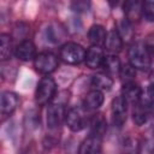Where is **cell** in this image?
<instances>
[{
    "mask_svg": "<svg viewBox=\"0 0 154 154\" xmlns=\"http://www.w3.org/2000/svg\"><path fill=\"white\" fill-rule=\"evenodd\" d=\"M129 63L135 70H147L150 66V54L144 43H132L128 52Z\"/></svg>",
    "mask_w": 154,
    "mask_h": 154,
    "instance_id": "obj_1",
    "label": "cell"
},
{
    "mask_svg": "<svg viewBox=\"0 0 154 154\" xmlns=\"http://www.w3.org/2000/svg\"><path fill=\"white\" fill-rule=\"evenodd\" d=\"M60 59L70 65H77L82 61H85L87 52L83 46L76 42H67L60 48Z\"/></svg>",
    "mask_w": 154,
    "mask_h": 154,
    "instance_id": "obj_2",
    "label": "cell"
},
{
    "mask_svg": "<svg viewBox=\"0 0 154 154\" xmlns=\"http://www.w3.org/2000/svg\"><path fill=\"white\" fill-rule=\"evenodd\" d=\"M57 90V84L52 77H42L41 81L37 84L36 91H35V101L37 105L43 106L47 105L54 96Z\"/></svg>",
    "mask_w": 154,
    "mask_h": 154,
    "instance_id": "obj_3",
    "label": "cell"
},
{
    "mask_svg": "<svg viewBox=\"0 0 154 154\" xmlns=\"http://www.w3.org/2000/svg\"><path fill=\"white\" fill-rule=\"evenodd\" d=\"M85 111L87 109L84 107H77V106L72 107L67 111L65 122H66V124H67V126L71 131H75V132L81 131L90 122Z\"/></svg>",
    "mask_w": 154,
    "mask_h": 154,
    "instance_id": "obj_4",
    "label": "cell"
},
{
    "mask_svg": "<svg viewBox=\"0 0 154 154\" xmlns=\"http://www.w3.org/2000/svg\"><path fill=\"white\" fill-rule=\"evenodd\" d=\"M34 66L41 73H52L58 67V58L52 52H41L35 57Z\"/></svg>",
    "mask_w": 154,
    "mask_h": 154,
    "instance_id": "obj_5",
    "label": "cell"
},
{
    "mask_svg": "<svg viewBox=\"0 0 154 154\" xmlns=\"http://www.w3.org/2000/svg\"><path fill=\"white\" fill-rule=\"evenodd\" d=\"M65 106L60 102L51 103L47 108V128L49 130L58 129L66 118Z\"/></svg>",
    "mask_w": 154,
    "mask_h": 154,
    "instance_id": "obj_6",
    "label": "cell"
},
{
    "mask_svg": "<svg viewBox=\"0 0 154 154\" xmlns=\"http://www.w3.org/2000/svg\"><path fill=\"white\" fill-rule=\"evenodd\" d=\"M126 101L124 97L117 96L112 101V122L113 125L117 128H122L126 120Z\"/></svg>",
    "mask_w": 154,
    "mask_h": 154,
    "instance_id": "obj_7",
    "label": "cell"
},
{
    "mask_svg": "<svg viewBox=\"0 0 154 154\" xmlns=\"http://www.w3.org/2000/svg\"><path fill=\"white\" fill-rule=\"evenodd\" d=\"M102 137L96 135L88 136L79 146L78 154H102Z\"/></svg>",
    "mask_w": 154,
    "mask_h": 154,
    "instance_id": "obj_8",
    "label": "cell"
},
{
    "mask_svg": "<svg viewBox=\"0 0 154 154\" xmlns=\"http://www.w3.org/2000/svg\"><path fill=\"white\" fill-rule=\"evenodd\" d=\"M18 103H19V99H18L17 94H14L12 91H4L1 94V97H0V111H1V114L4 117L11 116L16 111Z\"/></svg>",
    "mask_w": 154,
    "mask_h": 154,
    "instance_id": "obj_9",
    "label": "cell"
},
{
    "mask_svg": "<svg viewBox=\"0 0 154 154\" xmlns=\"http://www.w3.org/2000/svg\"><path fill=\"white\" fill-rule=\"evenodd\" d=\"M14 55L22 61H29L31 59H35L36 54V47L30 40H23L19 42L14 48Z\"/></svg>",
    "mask_w": 154,
    "mask_h": 154,
    "instance_id": "obj_10",
    "label": "cell"
},
{
    "mask_svg": "<svg viewBox=\"0 0 154 154\" xmlns=\"http://www.w3.org/2000/svg\"><path fill=\"white\" fill-rule=\"evenodd\" d=\"M122 96L126 101V103H132L134 106L137 105L141 101L142 97V90L135 82L124 83L122 89Z\"/></svg>",
    "mask_w": 154,
    "mask_h": 154,
    "instance_id": "obj_11",
    "label": "cell"
},
{
    "mask_svg": "<svg viewBox=\"0 0 154 154\" xmlns=\"http://www.w3.org/2000/svg\"><path fill=\"white\" fill-rule=\"evenodd\" d=\"M103 59H105V54H103V51L101 49V47L91 46V47L87 51L85 64H87L88 67H90V69H99V67H102Z\"/></svg>",
    "mask_w": 154,
    "mask_h": 154,
    "instance_id": "obj_12",
    "label": "cell"
},
{
    "mask_svg": "<svg viewBox=\"0 0 154 154\" xmlns=\"http://www.w3.org/2000/svg\"><path fill=\"white\" fill-rule=\"evenodd\" d=\"M106 37H107V32L102 25L94 24L90 26V29L88 31V38H89V42L91 43V46H95V47L105 46Z\"/></svg>",
    "mask_w": 154,
    "mask_h": 154,
    "instance_id": "obj_13",
    "label": "cell"
},
{
    "mask_svg": "<svg viewBox=\"0 0 154 154\" xmlns=\"http://www.w3.org/2000/svg\"><path fill=\"white\" fill-rule=\"evenodd\" d=\"M102 103H103V93L100 90L93 89L85 95L83 101V107L87 111H94V109H97Z\"/></svg>",
    "mask_w": 154,
    "mask_h": 154,
    "instance_id": "obj_14",
    "label": "cell"
},
{
    "mask_svg": "<svg viewBox=\"0 0 154 154\" xmlns=\"http://www.w3.org/2000/svg\"><path fill=\"white\" fill-rule=\"evenodd\" d=\"M65 36V29L59 23H51L45 29V37L51 43L60 42Z\"/></svg>",
    "mask_w": 154,
    "mask_h": 154,
    "instance_id": "obj_15",
    "label": "cell"
},
{
    "mask_svg": "<svg viewBox=\"0 0 154 154\" xmlns=\"http://www.w3.org/2000/svg\"><path fill=\"white\" fill-rule=\"evenodd\" d=\"M105 47L111 54H116V53L120 52V49L123 47V40L117 29H112L109 32H107Z\"/></svg>",
    "mask_w": 154,
    "mask_h": 154,
    "instance_id": "obj_16",
    "label": "cell"
},
{
    "mask_svg": "<svg viewBox=\"0 0 154 154\" xmlns=\"http://www.w3.org/2000/svg\"><path fill=\"white\" fill-rule=\"evenodd\" d=\"M142 5L140 1H126L124 4V12L126 14V19L132 23L134 20H138L142 17Z\"/></svg>",
    "mask_w": 154,
    "mask_h": 154,
    "instance_id": "obj_17",
    "label": "cell"
},
{
    "mask_svg": "<svg viewBox=\"0 0 154 154\" xmlns=\"http://www.w3.org/2000/svg\"><path fill=\"white\" fill-rule=\"evenodd\" d=\"M91 85L96 90H100V91H105L106 90L107 91V90H109L112 88L113 79L107 73H96L95 76H93Z\"/></svg>",
    "mask_w": 154,
    "mask_h": 154,
    "instance_id": "obj_18",
    "label": "cell"
},
{
    "mask_svg": "<svg viewBox=\"0 0 154 154\" xmlns=\"http://www.w3.org/2000/svg\"><path fill=\"white\" fill-rule=\"evenodd\" d=\"M102 67L108 72V73H119L122 64L119 58L116 54H106L103 59Z\"/></svg>",
    "mask_w": 154,
    "mask_h": 154,
    "instance_id": "obj_19",
    "label": "cell"
},
{
    "mask_svg": "<svg viewBox=\"0 0 154 154\" xmlns=\"http://www.w3.org/2000/svg\"><path fill=\"white\" fill-rule=\"evenodd\" d=\"M12 54V40L7 34L0 35V59L2 61L7 60Z\"/></svg>",
    "mask_w": 154,
    "mask_h": 154,
    "instance_id": "obj_20",
    "label": "cell"
},
{
    "mask_svg": "<svg viewBox=\"0 0 154 154\" xmlns=\"http://www.w3.org/2000/svg\"><path fill=\"white\" fill-rule=\"evenodd\" d=\"M140 103L149 112L154 113V84H149L144 93H142V97Z\"/></svg>",
    "mask_w": 154,
    "mask_h": 154,
    "instance_id": "obj_21",
    "label": "cell"
},
{
    "mask_svg": "<svg viewBox=\"0 0 154 154\" xmlns=\"http://www.w3.org/2000/svg\"><path fill=\"white\" fill-rule=\"evenodd\" d=\"M90 125H91V132L90 135H96L102 137V135L106 131V120L102 117V114H96L90 119Z\"/></svg>",
    "mask_w": 154,
    "mask_h": 154,
    "instance_id": "obj_22",
    "label": "cell"
},
{
    "mask_svg": "<svg viewBox=\"0 0 154 154\" xmlns=\"http://www.w3.org/2000/svg\"><path fill=\"white\" fill-rule=\"evenodd\" d=\"M149 112L138 102L137 105L134 106V112H132V118H134V122L137 124V125H142L144 124L148 118H149Z\"/></svg>",
    "mask_w": 154,
    "mask_h": 154,
    "instance_id": "obj_23",
    "label": "cell"
},
{
    "mask_svg": "<svg viewBox=\"0 0 154 154\" xmlns=\"http://www.w3.org/2000/svg\"><path fill=\"white\" fill-rule=\"evenodd\" d=\"M118 32L123 40V42H129L132 36H134V29H132V23H130L126 18L123 19L120 23H119V29H118Z\"/></svg>",
    "mask_w": 154,
    "mask_h": 154,
    "instance_id": "obj_24",
    "label": "cell"
},
{
    "mask_svg": "<svg viewBox=\"0 0 154 154\" xmlns=\"http://www.w3.org/2000/svg\"><path fill=\"white\" fill-rule=\"evenodd\" d=\"M119 75H120V78L123 79L124 83H130V82H134V78L136 76V70L130 64L122 65Z\"/></svg>",
    "mask_w": 154,
    "mask_h": 154,
    "instance_id": "obj_25",
    "label": "cell"
},
{
    "mask_svg": "<svg viewBox=\"0 0 154 154\" xmlns=\"http://www.w3.org/2000/svg\"><path fill=\"white\" fill-rule=\"evenodd\" d=\"M142 17L148 22H154V0H148L143 2Z\"/></svg>",
    "mask_w": 154,
    "mask_h": 154,
    "instance_id": "obj_26",
    "label": "cell"
},
{
    "mask_svg": "<svg viewBox=\"0 0 154 154\" xmlns=\"http://www.w3.org/2000/svg\"><path fill=\"white\" fill-rule=\"evenodd\" d=\"M89 8V2L87 1H76L72 4V10L76 12H83Z\"/></svg>",
    "mask_w": 154,
    "mask_h": 154,
    "instance_id": "obj_27",
    "label": "cell"
},
{
    "mask_svg": "<svg viewBox=\"0 0 154 154\" xmlns=\"http://www.w3.org/2000/svg\"><path fill=\"white\" fill-rule=\"evenodd\" d=\"M144 46H146V48L148 49L149 54H150V55H154V35H149V36L146 38Z\"/></svg>",
    "mask_w": 154,
    "mask_h": 154,
    "instance_id": "obj_28",
    "label": "cell"
}]
</instances>
